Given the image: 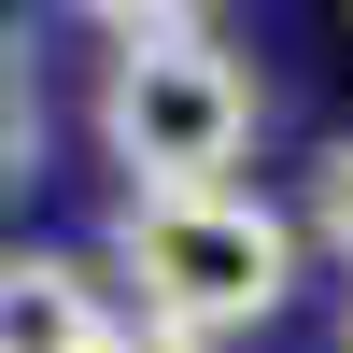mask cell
<instances>
[{
  "label": "cell",
  "mask_w": 353,
  "mask_h": 353,
  "mask_svg": "<svg viewBox=\"0 0 353 353\" xmlns=\"http://www.w3.org/2000/svg\"><path fill=\"white\" fill-rule=\"evenodd\" d=\"M99 43H113L99 141H113V170H128V198H212L226 170L254 156V57L226 43L212 14H141V0H113Z\"/></svg>",
  "instance_id": "1"
},
{
  "label": "cell",
  "mask_w": 353,
  "mask_h": 353,
  "mask_svg": "<svg viewBox=\"0 0 353 353\" xmlns=\"http://www.w3.org/2000/svg\"><path fill=\"white\" fill-rule=\"evenodd\" d=\"M113 269L141 283V325L170 339H226V325H269L283 283H297V226L269 198L212 184V198H128L113 212Z\"/></svg>",
  "instance_id": "2"
},
{
  "label": "cell",
  "mask_w": 353,
  "mask_h": 353,
  "mask_svg": "<svg viewBox=\"0 0 353 353\" xmlns=\"http://www.w3.org/2000/svg\"><path fill=\"white\" fill-rule=\"evenodd\" d=\"M128 311L99 297L85 254H0V353H99Z\"/></svg>",
  "instance_id": "3"
},
{
  "label": "cell",
  "mask_w": 353,
  "mask_h": 353,
  "mask_svg": "<svg viewBox=\"0 0 353 353\" xmlns=\"http://www.w3.org/2000/svg\"><path fill=\"white\" fill-rule=\"evenodd\" d=\"M28 156H43V71H28L14 43H0V184H14Z\"/></svg>",
  "instance_id": "4"
},
{
  "label": "cell",
  "mask_w": 353,
  "mask_h": 353,
  "mask_svg": "<svg viewBox=\"0 0 353 353\" xmlns=\"http://www.w3.org/2000/svg\"><path fill=\"white\" fill-rule=\"evenodd\" d=\"M311 226H325V254L353 269V141H325V170H311Z\"/></svg>",
  "instance_id": "5"
},
{
  "label": "cell",
  "mask_w": 353,
  "mask_h": 353,
  "mask_svg": "<svg viewBox=\"0 0 353 353\" xmlns=\"http://www.w3.org/2000/svg\"><path fill=\"white\" fill-rule=\"evenodd\" d=\"M99 353H212V339H170V325H113Z\"/></svg>",
  "instance_id": "6"
}]
</instances>
